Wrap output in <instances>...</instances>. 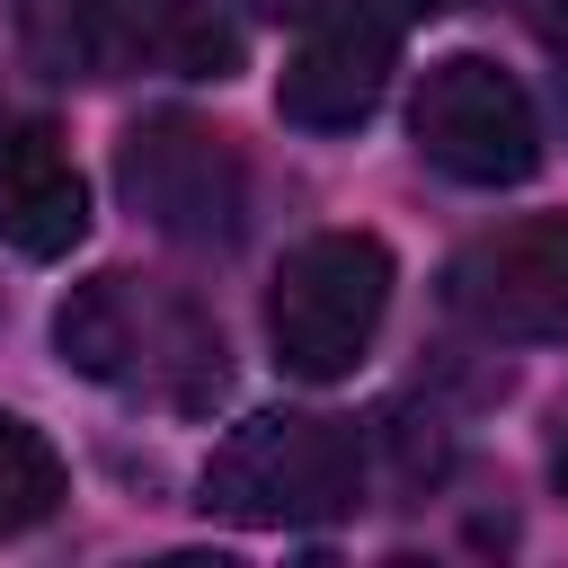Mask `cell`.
<instances>
[{
	"instance_id": "cell-1",
	"label": "cell",
	"mask_w": 568,
	"mask_h": 568,
	"mask_svg": "<svg viewBox=\"0 0 568 568\" xmlns=\"http://www.w3.org/2000/svg\"><path fill=\"white\" fill-rule=\"evenodd\" d=\"M53 346H62L71 373L133 390V399L195 408V399L222 390V337L204 328V311L186 293L142 284V275H89L53 311Z\"/></svg>"
},
{
	"instance_id": "cell-2",
	"label": "cell",
	"mask_w": 568,
	"mask_h": 568,
	"mask_svg": "<svg viewBox=\"0 0 568 568\" xmlns=\"http://www.w3.org/2000/svg\"><path fill=\"white\" fill-rule=\"evenodd\" d=\"M390 248L373 231H311L266 284V346L293 382H346L390 311Z\"/></svg>"
},
{
	"instance_id": "cell-3",
	"label": "cell",
	"mask_w": 568,
	"mask_h": 568,
	"mask_svg": "<svg viewBox=\"0 0 568 568\" xmlns=\"http://www.w3.org/2000/svg\"><path fill=\"white\" fill-rule=\"evenodd\" d=\"M364 497V453L337 417H302V408H266L240 417L231 444L204 462V506L231 524H328Z\"/></svg>"
},
{
	"instance_id": "cell-4",
	"label": "cell",
	"mask_w": 568,
	"mask_h": 568,
	"mask_svg": "<svg viewBox=\"0 0 568 568\" xmlns=\"http://www.w3.org/2000/svg\"><path fill=\"white\" fill-rule=\"evenodd\" d=\"M408 133L462 186H524L541 169V115H532L524 80L506 62H488V53L426 62V80L408 98Z\"/></svg>"
},
{
	"instance_id": "cell-5",
	"label": "cell",
	"mask_w": 568,
	"mask_h": 568,
	"mask_svg": "<svg viewBox=\"0 0 568 568\" xmlns=\"http://www.w3.org/2000/svg\"><path fill=\"white\" fill-rule=\"evenodd\" d=\"M115 186L151 231H169L186 248H231L248 231V169H240L231 133H213L195 115H142L115 142Z\"/></svg>"
},
{
	"instance_id": "cell-6",
	"label": "cell",
	"mask_w": 568,
	"mask_h": 568,
	"mask_svg": "<svg viewBox=\"0 0 568 568\" xmlns=\"http://www.w3.org/2000/svg\"><path fill=\"white\" fill-rule=\"evenodd\" d=\"M444 302L479 337H568V213L470 240L444 266Z\"/></svg>"
},
{
	"instance_id": "cell-7",
	"label": "cell",
	"mask_w": 568,
	"mask_h": 568,
	"mask_svg": "<svg viewBox=\"0 0 568 568\" xmlns=\"http://www.w3.org/2000/svg\"><path fill=\"white\" fill-rule=\"evenodd\" d=\"M390 36L399 27L382 18H320L275 80V115L302 133H355L390 89Z\"/></svg>"
},
{
	"instance_id": "cell-8",
	"label": "cell",
	"mask_w": 568,
	"mask_h": 568,
	"mask_svg": "<svg viewBox=\"0 0 568 568\" xmlns=\"http://www.w3.org/2000/svg\"><path fill=\"white\" fill-rule=\"evenodd\" d=\"M89 231V186L53 124H0V240L18 257H62Z\"/></svg>"
},
{
	"instance_id": "cell-9",
	"label": "cell",
	"mask_w": 568,
	"mask_h": 568,
	"mask_svg": "<svg viewBox=\"0 0 568 568\" xmlns=\"http://www.w3.org/2000/svg\"><path fill=\"white\" fill-rule=\"evenodd\" d=\"M124 62H151L178 80H231L240 27L213 0H124Z\"/></svg>"
},
{
	"instance_id": "cell-10",
	"label": "cell",
	"mask_w": 568,
	"mask_h": 568,
	"mask_svg": "<svg viewBox=\"0 0 568 568\" xmlns=\"http://www.w3.org/2000/svg\"><path fill=\"white\" fill-rule=\"evenodd\" d=\"M18 27L44 71L62 80H115L124 62V0H18Z\"/></svg>"
},
{
	"instance_id": "cell-11",
	"label": "cell",
	"mask_w": 568,
	"mask_h": 568,
	"mask_svg": "<svg viewBox=\"0 0 568 568\" xmlns=\"http://www.w3.org/2000/svg\"><path fill=\"white\" fill-rule=\"evenodd\" d=\"M53 506H62V453H53L27 417L0 408V541L36 532Z\"/></svg>"
},
{
	"instance_id": "cell-12",
	"label": "cell",
	"mask_w": 568,
	"mask_h": 568,
	"mask_svg": "<svg viewBox=\"0 0 568 568\" xmlns=\"http://www.w3.org/2000/svg\"><path fill=\"white\" fill-rule=\"evenodd\" d=\"M453 0H346V18H382V27H408V18H444Z\"/></svg>"
},
{
	"instance_id": "cell-13",
	"label": "cell",
	"mask_w": 568,
	"mask_h": 568,
	"mask_svg": "<svg viewBox=\"0 0 568 568\" xmlns=\"http://www.w3.org/2000/svg\"><path fill=\"white\" fill-rule=\"evenodd\" d=\"M257 9H266V18H311V27H320V18H346V0H257Z\"/></svg>"
},
{
	"instance_id": "cell-14",
	"label": "cell",
	"mask_w": 568,
	"mask_h": 568,
	"mask_svg": "<svg viewBox=\"0 0 568 568\" xmlns=\"http://www.w3.org/2000/svg\"><path fill=\"white\" fill-rule=\"evenodd\" d=\"M550 44H559V80H568V0H559V27H550Z\"/></svg>"
},
{
	"instance_id": "cell-15",
	"label": "cell",
	"mask_w": 568,
	"mask_h": 568,
	"mask_svg": "<svg viewBox=\"0 0 568 568\" xmlns=\"http://www.w3.org/2000/svg\"><path fill=\"white\" fill-rule=\"evenodd\" d=\"M559 488H568V462H559Z\"/></svg>"
}]
</instances>
